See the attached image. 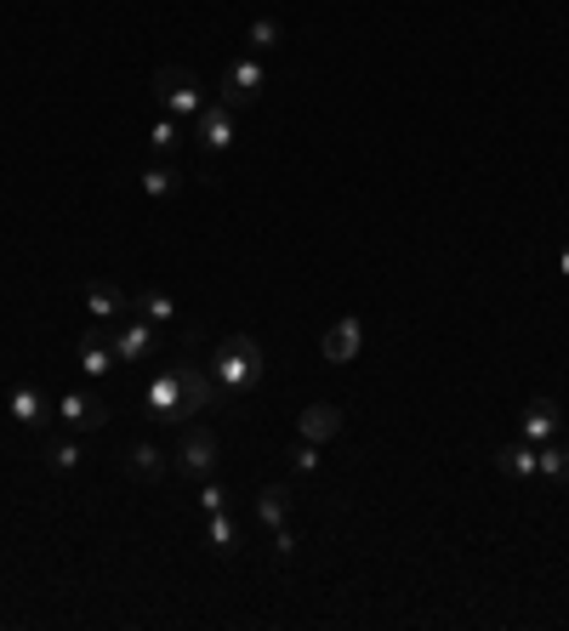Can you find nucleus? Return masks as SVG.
Wrapping results in <instances>:
<instances>
[{
	"instance_id": "27",
	"label": "nucleus",
	"mask_w": 569,
	"mask_h": 631,
	"mask_svg": "<svg viewBox=\"0 0 569 631\" xmlns=\"http://www.w3.org/2000/svg\"><path fill=\"white\" fill-rule=\"evenodd\" d=\"M313 467H319V444H308V438H302V444L290 449V472H313Z\"/></svg>"
},
{
	"instance_id": "28",
	"label": "nucleus",
	"mask_w": 569,
	"mask_h": 631,
	"mask_svg": "<svg viewBox=\"0 0 569 631\" xmlns=\"http://www.w3.org/2000/svg\"><path fill=\"white\" fill-rule=\"evenodd\" d=\"M290 546H296L290 529H274V552H280V558H290Z\"/></svg>"
},
{
	"instance_id": "26",
	"label": "nucleus",
	"mask_w": 569,
	"mask_h": 631,
	"mask_svg": "<svg viewBox=\"0 0 569 631\" xmlns=\"http://www.w3.org/2000/svg\"><path fill=\"white\" fill-rule=\"evenodd\" d=\"M206 535H211L217 552H234V518H228V512H211V529H206Z\"/></svg>"
},
{
	"instance_id": "29",
	"label": "nucleus",
	"mask_w": 569,
	"mask_h": 631,
	"mask_svg": "<svg viewBox=\"0 0 569 631\" xmlns=\"http://www.w3.org/2000/svg\"><path fill=\"white\" fill-rule=\"evenodd\" d=\"M558 273H564V280H569V250H564V257H558Z\"/></svg>"
},
{
	"instance_id": "5",
	"label": "nucleus",
	"mask_w": 569,
	"mask_h": 631,
	"mask_svg": "<svg viewBox=\"0 0 569 631\" xmlns=\"http://www.w3.org/2000/svg\"><path fill=\"white\" fill-rule=\"evenodd\" d=\"M188 132H194V148H200V154H228L234 148V109L228 103H206L200 114L188 120Z\"/></svg>"
},
{
	"instance_id": "21",
	"label": "nucleus",
	"mask_w": 569,
	"mask_h": 631,
	"mask_svg": "<svg viewBox=\"0 0 569 631\" xmlns=\"http://www.w3.org/2000/svg\"><path fill=\"white\" fill-rule=\"evenodd\" d=\"M132 313H137V319H148V324H160V319H177V301L160 296V290H143V296L132 301Z\"/></svg>"
},
{
	"instance_id": "11",
	"label": "nucleus",
	"mask_w": 569,
	"mask_h": 631,
	"mask_svg": "<svg viewBox=\"0 0 569 631\" xmlns=\"http://www.w3.org/2000/svg\"><path fill=\"white\" fill-rule=\"evenodd\" d=\"M183 398H188V416H200V410H217L222 387H217L211 364H183Z\"/></svg>"
},
{
	"instance_id": "22",
	"label": "nucleus",
	"mask_w": 569,
	"mask_h": 631,
	"mask_svg": "<svg viewBox=\"0 0 569 631\" xmlns=\"http://www.w3.org/2000/svg\"><path fill=\"white\" fill-rule=\"evenodd\" d=\"M126 467H132L137 478H160V472H165V456H160L154 444H132V449H126Z\"/></svg>"
},
{
	"instance_id": "15",
	"label": "nucleus",
	"mask_w": 569,
	"mask_h": 631,
	"mask_svg": "<svg viewBox=\"0 0 569 631\" xmlns=\"http://www.w3.org/2000/svg\"><path fill=\"white\" fill-rule=\"evenodd\" d=\"M81 370L91 375V382H103V375L114 370V342H103V331L81 336Z\"/></svg>"
},
{
	"instance_id": "25",
	"label": "nucleus",
	"mask_w": 569,
	"mask_h": 631,
	"mask_svg": "<svg viewBox=\"0 0 569 631\" xmlns=\"http://www.w3.org/2000/svg\"><path fill=\"white\" fill-rule=\"evenodd\" d=\"M46 467H52V472H74V467H81V444H52V449H46Z\"/></svg>"
},
{
	"instance_id": "10",
	"label": "nucleus",
	"mask_w": 569,
	"mask_h": 631,
	"mask_svg": "<svg viewBox=\"0 0 569 631\" xmlns=\"http://www.w3.org/2000/svg\"><path fill=\"white\" fill-rule=\"evenodd\" d=\"M58 421L81 426V433H97V426L109 421V410H103V398H97V393H63L58 398Z\"/></svg>"
},
{
	"instance_id": "1",
	"label": "nucleus",
	"mask_w": 569,
	"mask_h": 631,
	"mask_svg": "<svg viewBox=\"0 0 569 631\" xmlns=\"http://www.w3.org/2000/svg\"><path fill=\"white\" fill-rule=\"evenodd\" d=\"M262 370H268V359H262L257 336H245V331L239 336H222L217 352H211V375H217L222 393H251L262 382Z\"/></svg>"
},
{
	"instance_id": "7",
	"label": "nucleus",
	"mask_w": 569,
	"mask_h": 631,
	"mask_svg": "<svg viewBox=\"0 0 569 631\" xmlns=\"http://www.w3.org/2000/svg\"><path fill=\"white\" fill-rule=\"evenodd\" d=\"M160 352V336H154V324L148 319H126L114 331V359H126V364H148Z\"/></svg>"
},
{
	"instance_id": "4",
	"label": "nucleus",
	"mask_w": 569,
	"mask_h": 631,
	"mask_svg": "<svg viewBox=\"0 0 569 631\" xmlns=\"http://www.w3.org/2000/svg\"><path fill=\"white\" fill-rule=\"evenodd\" d=\"M262 86H268V69L245 52V58H234L228 69H222V86H217V103H228V109H251L257 97H262Z\"/></svg>"
},
{
	"instance_id": "24",
	"label": "nucleus",
	"mask_w": 569,
	"mask_h": 631,
	"mask_svg": "<svg viewBox=\"0 0 569 631\" xmlns=\"http://www.w3.org/2000/svg\"><path fill=\"white\" fill-rule=\"evenodd\" d=\"M194 500H200L206 518H211V512H228V490H222L217 478H200V495H194Z\"/></svg>"
},
{
	"instance_id": "17",
	"label": "nucleus",
	"mask_w": 569,
	"mask_h": 631,
	"mask_svg": "<svg viewBox=\"0 0 569 631\" xmlns=\"http://www.w3.org/2000/svg\"><path fill=\"white\" fill-rule=\"evenodd\" d=\"M148 148H154V154H177V148H183V120L177 114H160L154 132H148Z\"/></svg>"
},
{
	"instance_id": "14",
	"label": "nucleus",
	"mask_w": 569,
	"mask_h": 631,
	"mask_svg": "<svg viewBox=\"0 0 569 631\" xmlns=\"http://www.w3.org/2000/svg\"><path fill=\"white\" fill-rule=\"evenodd\" d=\"M496 472H507V478H541V449L535 444H502L496 449Z\"/></svg>"
},
{
	"instance_id": "2",
	"label": "nucleus",
	"mask_w": 569,
	"mask_h": 631,
	"mask_svg": "<svg viewBox=\"0 0 569 631\" xmlns=\"http://www.w3.org/2000/svg\"><path fill=\"white\" fill-rule=\"evenodd\" d=\"M143 410L148 421H160V426H183L188 421V398H183V364H165L154 382H148L143 393Z\"/></svg>"
},
{
	"instance_id": "18",
	"label": "nucleus",
	"mask_w": 569,
	"mask_h": 631,
	"mask_svg": "<svg viewBox=\"0 0 569 631\" xmlns=\"http://www.w3.org/2000/svg\"><path fill=\"white\" fill-rule=\"evenodd\" d=\"M541 478L569 484V444H564V438H547V444H541Z\"/></svg>"
},
{
	"instance_id": "3",
	"label": "nucleus",
	"mask_w": 569,
	"mask_h": 631,
	"mask_svg": "<svg viewBox=\"0 0 569 631\" xmlns=\"http://www.w3.org/2000/svg\"><path fill=\"white\" fill-rule=\"evenodd\" d=\"M154 103L188 125L194 114L206 109V91H200V81H194L188 69H160V74H154Z\"/></svg>"
},
{
	"instance_id": "16",
	"label": "nucleus",
	"mask_w": 569,
	"mask_h": 631,
	"mask_svg": "<svg viewBox=\"0 0 569 631\" xmlns=\"http://www.w3.org/2000/svg\"><path fill=\"white\" fill-rule=\"evenodd\" d=\"M257 518H262L268 529H285V518H290V490H285V484H268V490L257 495Z\"/></svg>"
},
{
	"instance_id": "8",
	"label": "nucleus",
	"mask_w": 569,
	"mask_h": 631,
	"mask_svg": "<svg viewBox=\"0 0 569 631\" xmlns=\"http://www.w3.org/2000/svg\"><path fill=\"white\" fill-rule=\"evenodd\" d=\"M359 347H364V319H336L325 336H319V352H325L331 364H354L359 359Z\"/></svg>"
},
{
	"instance_id": "6",
	"label": "nucleus",
	"mask_w": 569,
	"mask_h": 631,
	"mask_svg": "<svg viewBox=\"0 0 569 631\" xmlns=\"http://www.w3.org/2000/svg\"><path fill=\"white\" fill-rule=\"evenodd\" d=\"M177 467L188 478H211L217 472V433L211 426H188L183 444H177Z\"/></svg>"
},
{
	"instance_id": "20",
	"label": "nucleus",
	"mask_w": 569,
	"mask_h": 631,
	"mask_svg": "<svg viewBox=\"0 0 569 631\" xmlns=\"http://www.w3.org/2000/svg\"><path fill=\"white\" fill-rule=\"evenodd\" d=\"M285 40V29H280V23L274 17H257L251 23V29H245V46H251V58H262V52H274V46Z\"/></svg>"
},
{
	"instance_id": "12",
	"label": "nucleus",
	"mask_w": 569,
	"mask_h": 631,
	"mask_svg": "<svg viewBox=\"0 0 569 631\" xmlns=\"http://www.w3.org/2000/svg\"><path fill=\"white\" fill-rule=\"evenodd\" d=\"M7 410H12V421H17V426H40L46 416H52V410H58V404H52V398H46L40 387H12V398H7Z\"/></svg>"
},
{
	"instance_id": "19",
	"label": "nucleus",
	"mask_w": 569,
	"mask_h": 631,
	"mask_svg": "<svg viewBox=\"0 0 569 631\" xmlns=\"http://www.w3.org/2000/svg\"><path fill=\"white\" fill-rule=\"evenodd\" d=\"M86 313H91V319H120V313H126V296L109 290V285H91V290H86Z\"/></svg>"
},
{
	"instance_id": "9",
	"label": "nucleus",
	"mask_w": 569,
	"mask_h": 631,
	"mask_svg": "<svg viewBox=\"0 0 569 631\" xmlns=\"http://www.w3.org/2000/svg\"><path fill=\"white\" fill-rule=\"evenodd\" d=\"M558 426H564V410H558V398H547V393H535L530 404H524V444H547V438H558Z\"/></svg>"
},
{
	"instance_id": "23",
	"label": "nucleus",
	"mask_w": 569,
	"mask_h": 631,
	"mask_svg": "<svg viewBox=\"0 0 569 631\" xmlns=\"http://www.w3.org/2000/svg\"><path fill=\"white\" fill-rule=\"evenodd\" d=\"M143 194H148V199L177 194V171H171V165H148V171H143Z\"/></svg>"
},
{
	"instance_id": "13",
	"label": "nucleus",
	"mask_w": 569,
	"mask_h": 631,
	"mask_svg": "<svg viewBox=\"0 0 569 631\" xmlns=\"http://www.w3.org/2000/svg\"><path fill=\"white\" fill-rule=\"evenodd\" d=\"M296 426H302V438H308V444H331V438L342 433V410H336V404H308Z\"/></svg>"
}]
</instances>
